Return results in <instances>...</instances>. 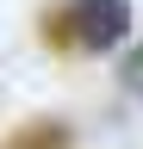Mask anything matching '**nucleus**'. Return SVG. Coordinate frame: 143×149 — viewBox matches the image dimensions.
<instances>
[{
  "mask_svg": "<svg viewBox=\"0 0 143 149\" xmlns=\"http://www.w3.org/2000/svg\"><path fill=\"white\" fill-rule=\"evenodd\" d=\"M118 87L131 93V100H143V37H137V44L118 56Z\"/></svg>",
  "mask_w": 143,
  "mask_h": 149,
  "instance_id": "2",
  "label": "nucleus"
},
{
  "mask_svg": "<svg viewBox=\"0 0 143 149\" xmlns=\"http://www.w3.org/2000/svg\"><path fill=\"white\" fill-rule=\"evenodd\" d=\"M68 37L93 56L118 50L131 37V0H68Z\"/></svg>",
  "mask_w": 143,
  "mask_h": 149,
  "instance_id": "1",
  "label": "nucleus"
}]
</instances>
